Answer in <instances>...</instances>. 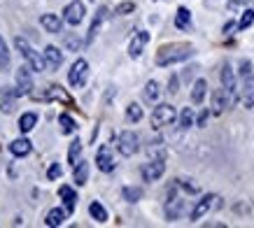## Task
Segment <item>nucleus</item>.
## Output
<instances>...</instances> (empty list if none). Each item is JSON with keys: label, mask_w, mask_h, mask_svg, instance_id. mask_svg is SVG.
<instances>
[{"label": "nucleus", "mask_w": 254, "mask_h": 228, "mask_svg": "<svg viewBox=\"0 0 254 228\" xmlns=\"http://www.w3.org/2000/svg\"><path fill=\"white\" fill-rule=\"evenodd\" d=\"M193 54V49L189 44H166L157 52V65L166 68V65H173V63L187 61Z\"/></svg>", "instance_id": "obj_1"}, {"label": "nucleus", "mask_w": 254, "mask_h": 228, "mask_svg": "<svg viewBox=\"0 0 254 228\" xmlns=\"http://www.w3.org/2000/svg\"><path fill=\"white\" fill-rule=\"evenodd\" d=\"M240 98L245 107H254V70L247 58L240 61Z\"/></svg>", "instance_id": "obj_2"}, {"label": "nucleus", "mask_w": 254, "mask_h": 228, "mask_svg": "<svg viewBox=\"0 0 254 228\" xmlns=\"http://www.w3.org/2000/svg\"><path fill=\"white\" fill-rule=\"evenodd\" d=\"M14 44H17V49L21 52V56L26 58V63L31 65V70H35V72H42L44 68H47V61H44L42 56L31 47V44L26 42V37H21V35H17L14 37Z\"/></svg>", "instance_id": "obj_3"}, {"label": "nucleus", "mask_w": 254, "mask_h": 228, "mask_svg": "<svg viewBox=\"0 0 254 228\" xmlns=\"http://www.w3.org/2000/svg\"><path fill=\"white\" fill-rule=\"evenodd\" d=\"M138 147H140V138L133 131H124L119 135V140H117V149H119L122 156H133L138 151Z\"/></svg>", "instance_id": "obj_4"}, {"label": "nucleus", "mask_w": 254, "mask_h": 228, "mask_svg": "<svg viewBox=\"0 0 254 228\" xmlns=\"http://www.w3.org/2000/svg\"><path fill=\"white\" fill-rule=\"evenodd\" d=\"M173 121H175V107H173V105H159V107H154V112H152V126H154V128L170 126Z\"/></svg>", "instance_id": "obj_5"}, {"label": "nucleus", "mask_w": 254, "mask_h": 228, "mask_svg": "<svg viewBox=\"0 0 254 228\" xmlns=\"http://www.w3.org/2000/svg\"><path fill=\"white\" fill-rule=\"evenodd\" d=\"M87 75H89V63L84 61V58H77V61L72 63L70 72H68V82H70V86H75V88L84 86Z\"/></svg>", "instance_id": "obj_6"}, {"label": "nucleus", "mask_w": 254, "mask_h": 228, "mask_svg": "<svg viewBox=\"0 0 254 228\" xmlns=\"http://www.w3.org/2000/svg\"><path fill=\"white\" fill-rule=\"evenodd\" d=\"M222 84H224V88H226L231 105H236L238 103V82H236V75H233V70H231L228 63L222 68Z\"/></svg>", "instance_id": "obj_7"}, {"label": "nucleus", "mask_w": 254, "mask_h": 228, "mask_svg": "<svg viewBox=\"0 0 254 228\" xmlns=\"http://www.w3.org/2000/svg\"><path fill=\"white\" fill-rule=\"evenodd\" d=\"M84 14H87L84 5H82L79 0H75V2H70L68 7L63 9V21H65V24H70V26H77V24H82Z\"/></svg>", "instance_id": "obj_8"}, {"label": "nucleus", "mask_w": 254, "mask_h": 228, "mask_svg": "<svg viewBox=\"0 0 254 228\" xmlns=\"http://www.w3.org/2000/svg\"><path fill=\"white\" fill-rule=\"evenodd\" d=\"M163 172H166V163H163V158L149 161V163L142 166V179H145V182H157Z\"/></svg>", "instance_id": "obj_9"}, {"label": "nucleus", "mask_w": 254, "mask_h": 228, "mask_svg": "<svg viewBox=\"0 0 254 228\" xmlns=\"http://www.w3.org/2000/svg\"><path fill=\"white\" fill-rule=\"evenodd\" d=\"M17 96H26L33 88V79H31V65H21L17 70Z\"/></svg>", "instance_id": "obj_10"}, {"label": "nucleus", "mask_w": 254, "mask_h": 228, "mask_svg": "<svg viewBox=\"0 0 254 228\" xmlns=\"http://www.w3.org/2000/svg\"><path fill=\"white\" fill-rule=\"evenodd\" d=\"M217 196H203L201 200L196 202V207H193L191 210V214H189V217H191V221H196V219H201V217H205V214H208V212L212 210V207H215V205H217Z\"/></svg>", "instance_id": "obj_11"}, {"label": "nucleus", "mask_w": 254, "mask_h": 228, "mask_svg": "<svg viewBox=\"0 0 254 228\" xmlns=\"http://www.w3.org/2000/svg\"><path fill=\"white\" fill-rule=\"evenodd\" d=\"M96 166H98V170H103V172H112V170H114L112 149H110L107 144H103V147L98 149V154H96Z\"/></svg>", "instance_id": "obj_12"}, {"label": "nucleus", "mask_w": 254, "mask_h": 228, "mask_svg": "<svg viewBox=\"0 0 254 228\" xmlns=\"http://www.w3.org/2000/svg\"><path fill=\"white\" fill-rule=\"evenodd\" d=\"M40 26L47 30V33H52V35H59L63 28V21L59 19V14H42L40 17Z\"/></svg>", "instance_id": "obj_13"}, {"label": "nucleus", "mask_w": 254, "mask_h": 228, "mask_svg": "<svg viewBox=\"0 0 254 228\" xmlns=\"http://www.w3.org/2000/svg\"><path fill=\"white\" fill-rule=\"evenodd\" d=\"M228 105H231V100H228L226 88H217V91H212V114H222Z\"/></svg>", "instance_id": "obj_14"}, {"label": "nucleus", "mask_w": 254, "mask_h": 228, "mask_svg": "<svg viewBox=\"0 0 254 228\" xmlns=\"http://www.w3.org/2000/svg\"><path fill=\"white\" fill-rule=\"evenodd\" d=\"M147 42H149V33L147 30H140V33L131 40V44H128V56H131V58H138Z\"/></svg>", "instance_id": "obj_15"}, {"label": "nucleus", "mask_w": 254, "mask_h": 228, "mask_svg": "<svg viewBox=\"0 0 254 228\" xmlns=\"http://www.w3.org/2000/svg\"><path fill=\"white\" fill-rule=\"evenodd\" d=\"M44 61H47V68L49 70H59L63 63V54L54 47V44H49L47 49H44Z\"/></svg>", "instance_id": "obj_16"}, {"label": "nucleus", "mask_w": 254, "mask_h": 228, "mask_svg": "<svg viewBox=\"0 0 254 228\" xmlns=\"http://www.w3.org/2000/svg\"><path fill=\"white\" fill-rule=\"evenodd\" d=\"M182 212H184V200L182 198H170L166 205V217L170 221H175L182 217Z\"/></svg>", "instance_id": "obj_17"}, {"label": "nucleus", "mask_w": 254, "mask_h": 228, "mask_svg": "<svg viewBox=\"0 0 254 228\" xmlns=\"http://www.w3.org/2000/svg\"><path fill=\"white\" fill-rule=\"evenodd\" d=\"M59 196H61L63 202H65V210H68V214H72V212H75V207H77V193L72 191L70 186H61V189H59Z\"/></svg>", "instance_id": "obj_18"}, {"label": "nucleus", "mask_w": 254, "mask_h": 228, "mask_svg": "<svg viewBox=\"0 0 254 228\" xmlns=\"http://www.w3.org/2000/svg\"><path fill=\"white\" fill-rule=\"evenodd\" d=\"M65 217H68V210H61V207H54V210H49V214H47V219H44V224L47 226H61L63 221H65Z\"/></svg>", "instance_id": "obj_19"}, {"label": "nucleus", "mask_w": 254, "mask_h": 228, "mask_svg": "<svg viewBox=\"0 0 254 228\" xmlns=\"http://www.w3.org/2000/svg\"><path fill=\"white\" fill-rule=\"evenodd\" d=\"M44 100H61V103H65V105H72V98L63 91L61 86H49V91L44 93Z\"/></svg>", "instance_id": "obj_20"}, {"label": "nucleus", "mask_w": 254, "mask_h": 228, "mask_svg": "<svg viewBox=\"0 0 254 228\" xmlns=\"http://www.w3.org/2000/svg\"><path fill=\"white\" fill-rule=\"evenodd\" d=\"M31 140H26V138H19V140H14L12 144H9V151L14 154V156H26V154H31Z\"/></svg>", "instance_id": "obj_21"}, {"label": "nucleus", "mask_w": 254, "mask_h": 228, "mask_svg": "<svg viewBox=\"0 0 254 228\" xmlns=\"http://www.w3.org/2000/svg\"><path fill=\"white\" fill-rule=\"evenodd\" d=\"M105 17H107V9H105V7H100V9H98V14H96V19H94V24H91V28H89L87 42H94V40H96L98 28H100V24L105 21Z\"/></svg>", "instance_id": "obj_22"}, {"label": "nucleus", "mask_w": 254, "mask_h": 228, "mask_svg": "<svg viewBox=\"0 0 254 228\" xmlns=\"http://www.w3.org/2000/svg\"><path fill=\"white\" fill-rule=\"evenodd\" d=\"M205 91H208V82H205V79H198L191 88V103L193 105H201L203 98H205Z\"/></svg>", "instance_id": "obj_23"}, {"label": "nucleus", "mask_w": 254, "mask_h": 228, "mask_svg": "<svg viewBox=\"0 0 254 228\" xmlns=\"http://www.w3.org/2000/svg\"><path fill=\"white\" fill-rule=\"evenodd\" d=\"M35 123H37V114H33V112L21 114V119H19V131L21 133L33 131V128H35Z\"/></svg>", "instance_id": "obj_24"}, {"label": "nucleus", "mask_w": 254, "mask_h": 228, "mask_svg": "<svg viewBox=\"0 0 254 228\" xmlns=\"http://www.w3.org/2000/svg\"><path fill=\"white\" fill-rule=\"evenodd\" d=\"M189 24H191V14H189V9L187 7H180L175 14V26L180 28V30H187L189 28Z\"/></svg>", "instance_id": "obj_25"}, {"label": "nucleus", "mask_w": 254, "mask_h": 228, "mask_svg": "<svg viewBox=\"0 0 254 228\" xmlns=\"http://www.w3.org/2000/svg\"><path fill=\"white\" fill-rule=\"evenodd\" d=\"M89 179V163L87 161H79L77 166H75V182H77V186L87 184Z\"/></svg>", "instance_id": "obj_26"}, {"label": "nucleus", "mask_w": 254, "mask_h": 228, "mask_svg": "<svg viewBox=\"0 0 254 228\" xmlns=\"http://www.w3.org/2000/svg\"><path fill=\"white\" fill-rule=\"evenodd\" d=\"M159 96H161V91H159V84L152 79V82H147V86H145V100L147 103H157Z\"/></svg>", "instance_id": "obj_27"}, {"label": "nucleus", "mask_w": 254, "mask_h": 228, "mask_svg": "<svg viewBox=\"0 0 254 228\" xmlns=\"http://www.w3.org/2000/svg\"><path fill=\"white\" fill-rule=\"evenodd\" d=\"M89 212H91V217H94L96 221H100V224L107 221V212H105V207H103L100 202H91V205H89Z\"/></svg>", "instance_id": "obj_28"}, {"label": "nucleus", "mask_w": 254, "mask_h": 228, "mask_svg": "<svg viewBox=\"0 0 254 228\" xmlns=\"http://www.w3.org/2000/svg\"><path fill=\"white\" fill-rule=\"evenodd\" d=\"M59 123H61V131L65 133V135H70V133H75V128H77V123L72 121L70 114H61L59 116Z\"/></svg>", "instance_id": "obj_29"}, {"label": "nucleus", "mask_w": 254, "mask_h": 228, "mask_svg": "<svg viewBox=\"0 0 254 228\" xmlns=\"http://www.w3.org/2000/svg\"><path fill=\"white\" fill-rule=\"evenodd\" d=\"M124 196V200H128V202H135V200H140L142 198V189H138V186H126L122 191Z\"/></svg>", "instance_id": "obj_30"}, {"label": "nucleus", "mask_w": 254, "mask_h": 228, "mask_svg": "<svg viewBox=\"0 0 254 228\" xmlns=\"http://www.w3.org/2000/svg\"><path fill=\"white\" fill-rule=\"evenodd\" d=\"M126 116H128V121H140L142 119V107L138 105V103H131V105L126 107Z\"/></svg>", "instance_id": "obj_31"}, {"label": "nucleus", "mask_w": 254, "mask_h": 228, "mask_svg": "<svg viewBox=\"0 0 254 228\" xmlns=\"http://www.w3.org/2000/svg\"><path fill=\"white\" fill-rule=\"evenodd\" d=\"M9 65V52H7V44H5V40L0 37V70H5Z\"/></svg>", "instance_id": "obj_32"}, {"label": "nucleus", "mask_w": 254, "mask_h": 228, "mask_svg": "<svg viewBox=\"0 0 254 228\" xmlns=\"http://www.w3.org/2000/svg\"><path fill=\"white\" fill-rule=\"evenodd\" d=\"M79 151H82V142L75 140L70 144V151H68V161H70L72 166H77V158H79Z\"/></svg>", "instance_id": "obj_33"}, {"label": "nucleus", "mask_w": 254, "mask_h": 228, "mask_svg": "<svg viewBox=\"0 0 254 228\" xmlns=\"http://www.w3.org/2000/svg\"><path fill=\"white\" fill-rule=\"evenodd\" d=\"M193 123V112H191V107H184L182 114H180V126L182 128H189Z\"/></svg>", "instance_id": "obj_34"}, {"label": "nucleus", "mask_w": 254, "mask_h": 228, "mask_svg": "<svg viewBox=\"0 0 254 228\" xmlns=\"http://www.w3.org/2000/svg\"><path fill=\"white\" fill-rule=\"evenodd\" d=\"M252 24H254V9H245V12H243V17H240L238 28H243V30H245V28H250Z\"/></svg>", "instance_id": "obj_35"}, {"label": "nucleus", "mask_w": 254, "mask_h": 228, "mask_svg": "<svg viewBox=\"0 0 254 228\" xmlns=\"http://www.w3.org/2000/svg\"><path fill=\"white\" fill-rule=\"evenodd\" d=\"M65 47H68L70 52H77L79 47H82V42H79L77 35H65Z\"/></svg>", "instance_id": "obj_36"}, {"label": "nucleus", "mask_w": 254, "mask_h": 228, "mask_svg": "<svg viewBox=\"0 0 254 228\" xmlns=\"http://www.w3.org/2000/svg\"><path fill=\"white\" fill-rule=\"evenodd\" d=\"M61 166H59V163H52V166H49V170H47V177H49V179H59V177H61Z\"/></svg>", "instance_id": "obj_37"}, {"label": "nucleus", "mask_w": 254, "mask_h": 228, "mask_svg": "<svg viewBox=\"0 0 254 228\" xmlns=\"http://www.w3.org/2000/svg\"><path fill=\"white\" fill-rule=\"evenodd\" d=\"M133 9H135V5H133V2H122V5H117V9H114V12H117V14H128V12H133Z\"/></svg>", "instance_id": "obj_38"}, {"label": "nucleus", "mask_w": 254, "mask_h": 228, "mask_svg": "<svg viewBox=\"0 0 254 228\" xmlns=\"http://www.w3.org/2000/svg\"><path fill=\"white\" fill-rule=\"evenodd\" d=\"M208 116H210V112H208V110H205V112H201V116H198V126H205Z\"/></svg>", "instance_id": "obj_39"}, {"label": "nucleus", "mask_w": 254, "mask_h": 228, "mask_svg": "<svg viewBox=\"0 0 254 228\" xmlns=\"http://www.w3.org/2000/svg\"><path fill=\"white\" fill-rule=\"evenodd\" d=\"M233 30H236V24H233V21H228L226 26H224V33H226V35H231Z\"/></svg>", "instance_id": "obj_40"}, {"label": "nucleus", "mask_w": 254, "mask_h": 228, "mask_svg": "<svg viewBox=\"0 0 254 228\" xmlns=\"http://www.w3.org/2000/svg\"><path fill=\"white\" fill-rule=\"evenodd\" d=\"M170 93H177V79L170 77Z\"/></svg>", "instance_id": "obj_41"}]
</instances>
